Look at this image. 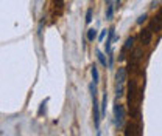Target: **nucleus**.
Here are the masks:
<instances>
[{
  "mask_svg": "<svg viewBox=\"0 0 162 136\" xmlns=\"http://www.w3.org/2000/svg\"><path fill=\"white\" fill-rule=\"evenodd\" d=\"M106 34H108V31H106V30H103V31H101V34L98 36V40H100V42H101V40L105 39V36H106Z\"/></svg>",
  "mask_w": 162,
  "mask_h": 136,
  "instance_id": "nucleus-15",
  "label": "nucleus"
},
{
  "mask_svg": "<svg viewBox=\"0 0 162 136\" xmlns=\"http://www.w3.org/2000/svg\"><path fill=\"white\" fill-rule=\"evenodd\" d=\"M106 102H108V94L106 93H103V98H101V115H105V111H106Z\"/></svg>",
  "mask_w": 162,
  "mask_h": 136,
  "instance_id": "nucleus-12",
  "label": "nucleus"
},
{
  "mask_svg": "<svg viewBox=\"0 0 162 136\" xmlns=\"http://www.w3.org/2000/svg\"><path fill=\"white\" fill-rule=\"evenodd\" d=\"M151 37H153V31L150 28H145L140 33V42H142V45H148V43L151 42Z\"/></svg>",
  "mask_w": 162,
  "mask_h": 136,
  "instance_id": "nucleus-6",
  "label": "nucleus"
},
{
  "mask_svg": "<svg viewBox=\"0 0 162 136\" xmlns=\"http://www.w3.org/2000/svg\"><path fill=\"white\" fill-rule=\"evenodd\" d=\"M94 99V124L98 128L100 127V110H98V102H97V96H92Z\"/></svg>",
  "mask_w": 162,
  "mask_h": 136,
  "instance_id": "nucleus-4",
  "label": "nucleus"
},
{
  "mask_svg": "<svg viewBox=\"0 0 162 136\" xmlns=\"http://www.w3.org/2000/svg\"><path fill=\"white\" fill-rule=\"evenodd\" d=\"M125 136H142V127L140 124L129 121L125 127Z\"/></svg>",
  "mask_w": 162,
  "mask_h": 136,
  "instance_id": "nucleus-2",
  "label": "nucleus"
},
{
  "mask_svg": "<svg viewBox=\"0 0 162 136\" xmlns=\"http://www.w3.org/2000/svg\"><path fill=\"white\" fill-rule=\"evenodd\" d=\"M126 76H128V70L125 67H120L119 70H117V74H115L117 85H123L125 80H126Z\"/></svg>",
  "mask_w": 162,
  "mask_h": 136,
  "instance_id": "nucleus-3",
  "label": "nucleus"
},
{
  "mask_svg": "<svg viewBox=\"0 0 162 136\" xmlns=\"http://www.w3.org/2000/svg\"><path fill=\"white\" fill-rule=\"evenodd\" d=\"M145 20H147V14H142V16H140V17H139V19H137V23H139V25H142V23H143V22H145Z\"/></svg>",
  "mask_w": 162,
  "mask_h": 136,
  "instance_id": "nucleus-14",
  "label": "nucleus"
},
{
  "mask_svg": "<svg viewBox=\"0 0 162 136\" xmlns=\"http://www.w3.org/2000/svg\"><path fill=\"white\" fill-rule=\"evenodd\" d=\"M95 39H97V30L91 28L87 31V40H89V42H94Z\"/></svg>",
  "mask_w": 162,
  "mask_h": 136,
  "instance_id": "nucleus-11",
  "label": "nucleus"
},
{
  "mask_svg": "<svg viewBox=\"0 0 162 136\" xmlns=\"http://www.w3.org/2000/svg\"><path fill=\"white\" fill-rule=\"evenodd\" d=\"M122 2V0H115V3H117V5H119V3Z\"/></svg>",
  "mask_w": 162,
  "mask_h": 136,
  "instance_id": "nucleus-18",
  "label": "nucleus"
},
{
  "mask_svg": "<svg viewBox=\"0 0 162 136\" xmlns=\"http://www.w3.org/2000/svg\"><path fill=\"white\" fill-rule=\"evenodd\" d=\"M55 3H58V6H59V8L64 6V0H55Z\"/></svg>",
  "mask_w": 162,
  "mask_h": 136,
  "instance_id": "nucleus-17",
  "label": "nucleus"
},
{
  "mask_svg": "<svg viewBox=\"0 0 162 136\" xmlns=\"http://www.w3.org/2000/svg\"><path fill=\"white\" fill-rule=\"evenodd\" d=\"M114 31H115L114 26H111V28L108 30V39H106V43H105L106 53H111V42H112V39H114Z\"/></svg>",
  "mask_w": 162,
  "mask_h": 136,
  "instance_id": "nucleus-7",
  "label": "nucleus"
},
{
  "mask_svg": "<svg viewBox=\"0 0 162 136\" xmlns=\"http://www.w3.org/2000/svg\"><path fill=\"white\" fill-rule=\"evenodd\" d=\"M112 62H114V54L109 53V62H108V67H111V65H112Z\"/></svg>",
  "mask_w": 162,
  "mask_h": 136,
  "instance_id": "nucleus-16",
  "label": "nucleus"
},
{
  "mask_svg": "<svg viewBox=\"0 0 162 136\" xmlns=\"http://www.w3.org/2000/svg\"><path fill=\"white\" fill-rule=\"evenodd\" d=\"M91 73H92V79H94V84H98L100 82V74H98V68L97 65H92V70H91Z\"/></svg>",
  "mask_w": 162,
  "mask_h": 136,
  "instance_id": "nucleus-8",
  "label": "nucleus"
},
{
  "mask_svg": "<svg viewBox=\"0 0 162 136\" xmlns=\"http://www.w3.org/2000/svg\"><path fill=\"white\" fill-rule=\"evenodd\" d=\"M97 57H98V62L101 63V67H108V62H106V57H105V53L100 51V49H97Z\"/></svg>",
  "mask_w": 162,
  "mask_h": 136,
  "instance_id": "nucleus-9",
  "label": "nucleus"
},
{
  "mask_svg": "<svg viewBox=\"0 0 162 136\" xmlns=\"http://www.w3.org/2000/svg\"><path fill=\"white\" fill-rule=\"evenodd\" d=\"M92 12H94L92 8H89V10L86 11V23H91L92 22Z\"/></svg>",
  "mask_w": 162,
  "mask_h": 136,
  "instance_id": "nucleus-13",
  "label": "nucleus"
},
{
  "mask_svg": "<svg viewBox=\"0 0 162 136\" xmlns=\"http://www.w3.org/2000/svg\"><path fill=\"white\" fill-rule=\"evenodd\" d=\"M133 47H134V37H128V39H126V42H125V45H123L122 54L119 56L120 60H123V59H125V54H126V51H129V49H133Z\"/></svg>",
  "mask_w": 162,
  "mask_h": 136,
  "instance_id": "nucleus-5",
  "label": "nucleus"
},
{
  "mask_svg": "<svg viewBox=\"0 0 162 136\" xmlns=\"http://www.w3.org/2000/svg\"><path fill=\"white\" fill-rule=\"evenodd\" d=\"M97 136H100V131H98V133H97Z\"/></svg>",
  "mask_w": 162,
  "mask_h": 136,
  "instance_id": "nucleus-19",
  "label": "nucleus"
},
{
  "mask_svg": "<svg viewBox=\"0 0 162 136\" xmlns=\"http://www.w3.org/2000/svg\"><path fill=\"white\" fill-rule=\"evenodd\" d=\"M112 16H114V5L112 3H108V10H106V20H111Z\"/></svg>",
  "mask_w": 162,
  "mask_h": 136,
  "instance_id": "nucleus-10",
  "label": "nucleus"
},
{
  "mask_svg": "<svg viewBox=\"0 0 162 136\" xmlns=\"http://www.w3.org/2000/svg\"><path fill=\"white\" fill-rule=\"evenodd\" d=\"M123 121H125V107L122 104H115L114 105V122L115 125L120 127L123 125Z\"/></svg>",
  "mask_w": 162,
  "mask_h": 136,
  "instance_id": "nucleus-1",
  "label": "nucleus"
}]
</instances>
